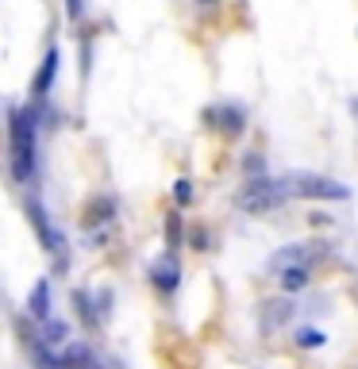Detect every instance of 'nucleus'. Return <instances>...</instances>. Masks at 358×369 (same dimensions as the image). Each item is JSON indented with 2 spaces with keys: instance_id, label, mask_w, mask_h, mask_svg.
I'll return each mask as SVG.
<instances>
[{
  "instance_id": "9",
  "label": "nucleus",
  "mask_w": 358,
  "mask_h": 369,
  "mask_svg": "<svg viewBox=\"0 0 358 369\" xmlns=\"http://www.w3.org/2000/svg\"><path fill=\"white\" fill-rule=\"evenodd\" d=\"M54 74H58V50L50 47L42 54V66H39V77H35V97H47L50 85H54Z\"/></svg>"
},
{
  "instance_id": "3",
  "label": "nucleus",
  "mask_w": 358,
  "mask_h": 369,
  "mask_svg": "<svg viewBox=\"0 0 358 369\" xmlns=\"http://www.w3.org/2000/svg\"><path fill=\"white\" fill-rule=\"evenodd\" d=\"M293 197H312V200H347L350 189L339 185L332 177H320V173H293L289 177Z\"/></svg>"
},
{
  "instance_id": "2",
  "label": "nucleus",
  "mask_w": 358,
  "mask_h": 369,
  "mask_svg": "<svg viewBox=\"0 0 358 369\" xmlns=\"http://www.w3.org/2000/svg\"><path fill=\"white\" fill-rule=\"evenodd\" d=\"M35 170V115L12 112V173L16 181H31Z\"/></svg>"
},
{
  "instance_id": "1",
  "label": "nucleus",
  "mask_w": 358,
  "mask_h": 369,
  "mask_svg": "<svg viewBox=\"0 0 358 369\" xmlns=\"http://www.w3.org/2000/svg\"><path fill=\"white\" fill-rule=\"evenodd\" d=\"M289 197H293V185H289V181H270V177H262V173H259V177H250L247 185H243L239 208L262 215V212H274V208H282Z\"/></svg>"
},
{
  "instance_id": "7",
  "label": "nucleus",
  "mask_w": 358,
  "mask_h": 369,
  "mask_svg": "<svg viewBox=\"0 0 358 369\" xmlns=\"http://www.w3.org/2000/svg\"><path fill=\"white\" fill-rule=\"evenodd\" d=\"M309 281H312V265H285V270H277V285L285 293H300V288H309Z\"/></svg>"
},
{
  "instance_id": "14",
  "label": "nucleus",
  "mask_w": 358,
  "mask_h": 369,
  "mask_svg": "<svg viewBox=\"0 0 358 369\" xmlns=\"http://www.w3.org/2000/svg\"><path fill=\"white\" fill-rule=\"evenodd\" d=\"M297 346H300V350H320V346H324V331L300 327V331H297Z\"/></svg>"
},
{
  "instance_id": "18",
  "label": "nucleus",
  "mask_w": 358,
  "mask_h": 369,
  "mask_svg": "<svg viewBox=\"0 0 358 369\" xmlns=\"http://www.w3.org/2000/svg\"><path fill=\"white\" fill-rule=\"evenodd\" d=\"M81 12H85V0H66V16L70 19H81Z\"/></svg>"
},
{
  "instance_id": "19",
  "label": "nucleus",
  "mask_w": 358,
  "mask_h": 369,
  "mask_svg": "<svg viewBox=\"0 0 358 369\" xmlns=\"http://www.w3.org/2000/svg\"><path fill=\"white\" fill-rule=\"evenodd\" d=\"M193 250H209V238H204V231H193Z\"/></svg>"
},
{
  "instance_id": "8",
  "label": "nucleus",
  "mask_w": 358,
  "mask_h": 369,
  "mask_svg": "<svg viewBox=\"0 0 358 369\" xmlns=\"http://www.w3.org/2000/svg\"><path fill=\"white\" fill-rule=\"evenodd\" d=\"M293 320V304L289 300H270L266 308H262V331H274V327H285V323Z\"/></svg>"
},
{
  "instance_id": "10",
  "label": "nucleus",
  "mask_w": 358,
  "mask_h": 369,
  "mask_svg": "<svg viewBox=\"0 0 358 369\" xmlns=\"http://www.w3.org/2000/svg\"><path fill=\"white\" fill-rule=\"evenodd\" d=\"M58 358H62V369H92V354H89V346H81V343H70Z\"/></svg>"
},
{
  "instance_id": "13",
  "label": "nucleus",
  "mask_w": 358,
  "mask_h": 369,
  "mask_svg": "<svg viewBox=\"0 0 358 369\" xmlns=\"http://www.w3.org/2000/svg\"><path fill=\"white\" fill-rule=\"evenodd\" d=\"M66 338H70V327H66L62 320H42V343L66 346Z\"/></svg>"
},
{
  "instance_id": "17",
  "label": "nucleus",
  "mask_w": 358,
  "mask_h": 369,
  "mask_svg": "<svg viewBox=\"0 0 358 369\" xmlns=\"http://www.w3.org/2000/svg\"><path fill=\"white\" fill-rule=\"evenodd\" d=\"M174 200H177V204H189V200H193V181L189 177L174 181Z\"/></svg>"
},
{
  "instance_id": "20",
  "label": "nucleus",
  "mask_w": 358,
  "mask_h": 369,
  "mask_svg": "<svg viewBox=\"0 0 358 369\" xmlns=\"http://www.w3.org/2000/svg\"><path fill=\"white\" fill-rule=\"evenodd\" d=\"M197 4H212V0H197Z\"/></svg>"
},
{
  "instance_id": "5",
  "label": "nucleus",
  "mask_w": 358,
  "mask_h": 369,
  "mask_svg": "<svg viewBox=\"0 0 358 369\" xmlns=\"http://www.w3.org/2000/svg\"><path fill=\"white\" fill-rule=\"evenodd\" d=\"M150 281L162 288V293H174L177 288V281H181V270H177V258H174V250L170 254H162L158 262L150 265Z\"/></svg>"
},
{
  "instance_id": "12",
  "label": "nucleus",
  "mask_w": 358,
  "mask_h": 369,
  "mask_svg": "<svg viewBox=\"0 0 358 369\" xmlns=\"http://www.w3.org/2000/svg\"><path fill=\"white\" fill-rule=\"evenodd\" d=\"M212 120H216L227 135H239L243 123H247V115H243L239 108H216V112H212Z\"/></svg>"
},
{
  "instance_id": "4",
  "label": "nucleus",
  "mask_w": 358,
  "mask_h": 369,
  "mask_svg": "<svg viewBox=\"0 0 358 369\" xmlns=\"http://www.w3.org/2000/svg\"><path fill=\"white\" fill-rule=\"evenodd\" d=\"M324 254H327L324 243H289L270 258V270L277 273V270H285V265H316Z\"/></svg>"
},
{
  "instance_id": "11",
  "label": "nucleus",
  "mask_w": 358,
  "mask_h": 369,
  "mask_svg": "<svg viewBox=\"0 0 358 369\" xmlns=\"http://www.w3.org/2000/svg\"><path fill=\"white\" fill-rule=\"evenodd\" d=\"M27 308H31L35 320H50V285H47V281H39V285L31 288V300H27Z\"/></svg>"
},
{
  "instance_id": "16",
  "label": "nucleus",
  "mask_w": 358,
  "mask_h": 369,
  "mask_svg": "<svg viewBox=\"0 0 358 369\" xmlns=\"http://www.w3.org/2000/svg\"><path fill=\"white\" fill-rule=\"evenodd\" d=\"M112 212H116V204H112V200H97V208L89 204V223H104V220H112Z\"/></svg>"
},
{
  "instance_id": "15",
  "label": "nucleus",
  "mask_w": 358,
  "mask_h": 369,
  "mask_svg": "<svg viewBox=\"0 0 358 369\" xmlns=\"http://www.w3.org/2000/svg\"><path fill=\"white\" fill-rule=\"evenodd\" d=\"M166 243H170V250L181 246V215H166Z\"/></svg>"
},
{
  "instance_id": "6",
  "label": "nucleus",
  "mask_w": 358,
  "mask_h": 369,
  "mask_svg": "<svg viewBox=\"0 0 358 369\" xmlns=\"http://www.w3.org/2000/svg\"><path fill=\"white\" fill-rule=\"evenodd\" d=\"M27 215H31L35 231H39V243L47 246V250H58V246H66L58 235H54V231H50V223H47V212H42V204H39V200H31V204H27Z\"/></svg>"
}]
</instances>
